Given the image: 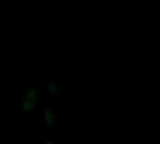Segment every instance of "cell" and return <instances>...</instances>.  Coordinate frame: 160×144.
<instances>
[{
	"label": "cell",
	"instance_id": "cell-1",
	"mask_svg": "<svg viewBox=\"0 0 160 144\" xmlns=\"http://www.w3.org/2000/svg\"><path fill=\"white\" fill-rule=\"evenodd\" d=\"M37 104H38V100H32V99L22 98V112H23L24 113H27V112H34Z\"/></svg>",
	"mask_w": 160,
	"mask_h": 144
},
{
	"label": "cell",
	"instance_id": "cell-5",
	"mask_svg": "<svg viewBox=\"0 0 160 144\" xmlns=\"http://www.w3.org/2000/svg\"><path fill=\"white\" fill-rule=\"evenodd\" d=\"M43 144H55V143L53 142V141H52V140H47V141H46V142Z\"/></svg>",
	"mask_w": 160,
	"mask_h": 144
},
{
	"label": "cell",
	"instance_id": "cell-4",
	"mask_svg": "<svg viewBox=\"0 0 160 144\" xmlns=\"http://www.w3.org/2000/svg\"><path fill=\"white\" fill-rule=\"evenodd\" d=\"M37 97H38L37 96V91L34 88H28L26 90V92L24 93V95H23V98L32 99V100H38Z\"/></svg>",
	"mask_w": 160,
	"mask_h": 144
},
{
	"label": "cell",
	"instance_id": "cell-2",
	"mask_svg": "<svg viewBox=\"0 0 160 144\" xmlns=\"http://www.w3.org/2000/svg\"><path fill=\"white\" fill-rule=\"evenodd\" d=\"M42 122H44L47 126H52L54 124V114L52 109L47 108L42 112Z\"/></svg>",
	"mask_w": 160,
	"mask_h": 144
},
{
	"label": "cell",
	"instance_id": "cell-3",
	"mask_svg": "<svg viewBox=\"0 0 160 144\" xmlns=\"http://www.w3.org/2000/svg\"><path fill=\"white\" fill-rule=\"evenodd\" d=\"M58 85L55 84L53 82H46V95L47 96H53L57 95Z\"/></svg>",
	"mask_w": 160,
	"mask_h": 144
}]
</instances>
